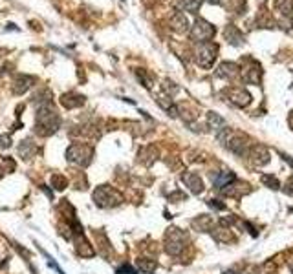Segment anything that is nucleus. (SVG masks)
Wrapping results in <instances>:
<instances>
[{"label": "nucleus", "instance_id": "21", "mask_svg": "<svg viewBox=\"0 0 293 274\" xmlns=\"http://www.w3.org/2000/svg\"><path fill=\"white\" fill-rule=\"evenodd\" d=\"M200 4H202V0H182V2H180L182 9H185V11H191V13H195L196 9L200 7Z\"/></svg>", "mask_w": 293, "mask_h": 274}, {"label": "nucleus", "instance_id": "3", "mask_svg": "<svg viewBox=\"0 0 293 274\" xmlns=\"http://www.w3.org/2000/svg\"><path fill=\"white\" fill-rule=\"evenodd\" d=\"M92 155H94V150H92L88 145H72V147L66 150V159L72 165H77L81 168H85L92 163Z\"/></svg>", "mask_w": 293, "mask_h": 274}, {"label": "nucleus", "instance_id": "22", "mask_svg": "<svg viewBox=\"0 0 293 274\" xmlns=\"http://www.w3.org/2000/svg\"><path fill=\"white\" fill-rule=\"evenodd\" d=\"M226 37H228L233 44H238V42L242 40V35L236 31V28H234V26H229L228 30H226Z\"/></svg>", "mask_w": 293, "mask_h": 274}, {"label": "nucleus", "instance_id": "6", "mask_svg": "<svg viewBox=\"0 0 293 274\" xmlns=\"http://www.w3.org/2000/svg\"><path fill=\"white\" fill-rule=\"evenodd\" d=\"M193 38L198 42H209L213 35H215V26L205 22V20H196V24L193 26Z\"/></svg>", "mask_w": 293, "mask_h": 274}, {"label": "nucleus", "instance_id": "10", "mask_svg": "<svg viewBox=\"0 0 293 274\" xmlns=\"http://www.w3.org/2000/svg\"><path fill=\"white\" fill-rule=\"evenodd\" d=\"M229 99L236 106H248L249 102H251V95L244 88H233L229 91Z\"/></svg>", "mask_w": 293, "mask_h": 274}, {"label": "nucleus", "instance_id": "4", "mask_svg": "<svg viewBox=\"0 0 293 274\" xmlns=\"http://www.w3.org/2000/svg\"><path fill=\"white\" fill-rule=\"evenodd\" d=\"M185 243H187V234L180 229H169L165 234V250L170 256H178L182 254V250L185 249Z\"/></svg>", "mask_w": 293, "mask_h": 274}, {"label": "nucleus", "instance_id": "17", "mask_svg": "<svg viewBox=\"0 0 293 274\" xmlns=\"http://www.w3.org/2000/svg\"><path fill=\"white\" fill-rule=\"evenodd\" d=\"M172 26H174L178 31H185L189 28V22H187V17L183 13H176L174 19H172Z\"/></svg>", "mask_w": 293, "mask_h": 274}, {"label": "nucleus", "instance_id": "24", "mask_svg": "<svg viewBox=\"0 0 293 274\" xmlns=\"http://www.w3.org/2000/svg\"><path fill=\"white\" fill-rule=\"evenodd\" d=\"M116 273L117 274H137V271L132 267V265H127V263H125V265H121V267L117 269Z\"/></svg>", "mask_w": 293, "mask_h": 274}, {"label": "nucleus", "instance_id": "25", "mask_svg": "<svg viewBox=\"0 0 293 274\" xmlns=\"http://www.w3.org/2000/svg\"><path fill=\"white\" fill-rule=\"evenodd\" d=\"M11 147V135H0V148H9Z\"/></svg>", "mask_w": 293, "mask_h": 274}, {"label": "nucleus", "instance_id": "14", "mask_svg": "<svg viewBox=\"0 0 293 274\" xmlns=\"http://www.w3.org/2000/svg\"><path fill=\"white\" fill-rule=\"evenodd\" d=\"M249 155L253 157V161L259 166L266 165L267 161H269V153H267V150L264 147H253V150H251V153H249Z\"/></svg>", "mask_w": 293, "mask_h": 274}, {"label": "nucleus", "instance_id": "13", "mask_svg": "<svg viewBox=\"0 0 293 274\" xmlns=\"http://www.w3.org/2000/svg\"><path fill=\"white\" fill-rule=\"evenodd\" d=\"M32 84H33V77L19 75V77H17V81H15V93L22 95L24 91H28V90L32 88Z\"/></svg>", "mask_w": 293, "mask_h": 274}, {"label": "nucleus", "instance_id": "19", "mask_svg": "<svg viewBox=\"0 0 293 274\" xmlns=\"http://www.w3.org/2000/svg\"><path fill=\"white\" fill-rule=\"evenodd\" d=\"M209 126L213 128V130H224L226 128V121L218 114H209Z\"/></svg>", "mask_w": 293, "mask_h": 274}, {"label": "nucleus", "instance_id": "8", "mask_svg": "<svg viewBox=\"0 0 293 274\" xmlns=\"http://www.w3.org/2000/svg\"><path fill=\"white\" fill-rule=\"evenodd\" d=\"M234 179H236V176H234L231 170H224V172L211 174V181H213V185H215L216 188H224V186H229L234 181Z\"/></svg>", "mask_w": 293, "mask_h": 274}, {"label": "nucleus", "instance_id": "12", "mask_svg": "<svg viewBox=\"0 0 293 274\" xmlns=\"http://www.w3.org/2000/svg\"><path fill=\"white\" fill-rule=\"evenodd\" d=\"M35 152H37V147H35V143H32L30 139H24L19 145V155L22 161H30L33 155H35Z\"/></svg>", "mask_w": 293, "mask_h": 274}, {"label": "nucleus", "instance_id": "15", "mask_svg": "<svg viewBox=\"0 0 293 274\" xmlns=\"http://www.w3.org/2000/svg\"><path fill=\"white\" fill-rule=\"evenodd\" d=\"M137 269L139 271H143V273H152V271H156V260H150V258H139L137 260Z\"/></svg>", "mask_w": 293, "mask_h": 274}, {"label": "nucleus", "instance_id": "26", "mask_svg": "<svg viewBox=\"0 0 293 274\" xmlns=\"http://www.w3.org/2000/svg\"><path fill=\"white\" fill-rule=\"evenodd\" d=\"M209 207H213V209H216V211H224V209H226V205L218 203L216 199H209Z\"/></svg>", "mask_w": 293, "mask_h": 274}, {"label": "nucleus", "instance_id": "7", "mask_svg": "<svg viewBox=\"0 0 293 274\" xmlns=\"http://www.w3.org/2000/svg\"><path fill=\"white\" fill-rule=\"evenodd\" d=\"M182 181L185 183V185H187V188H189L193 194H202V192H203V181H202V178H200L198 174H195V172L183 174Z\"/></svg>", "mask_w": 293, "mask_h": 274}, {"label": "nucleus", "instance_id": "9", "mask_svg": "<svg viewBox=\"0 0 293 274\" xmlns=\"http://www.w3.org/2000/svg\"><path fill=\"white\" fill-rule=\"evenodd\" d=\"M75 252H77V256H81V258H92V256L96 254L94 249H92L90 242L83 236V232L77 234V238H75Z\"/></svg>", "mask_w": 293, "mask_h": 274}, {"label": "nucleus", "instance_id": "16", "mask_svg": "<svg viewBox=\"0 0 293 274\" xmlns=\"http://www.w3.org/2000/svg\"><path fill=\"white\" fill-rule=\"evenodd\" d=\"M50 185L55 188V190H65L68 186V179L63 176V174H53L52 179H50Z\"/></svg>", "mask_w": 293, "mask_h": 274}, {"label": "nucleus", "instance_id": "18", "mask_svg": "<svg viewBox=\"0 0 293 274\" xmlns=\"http://www.w3.org/2000/svg\"><path fill=\"white\" fill-rule=\"evenodd\" d=\"M234 71H236V66H234L233 62H224V64H220V68L216 70V75L218 77H231V75H234Z\"/></svg>", "mask_w": 293, "mask_h": 274}, {"label": "nucleus", "instance_id": "28", "mask_svg": "<svg viewBox=\"0 0 293 274\" xmlns=\"http://www.w3.org/2000/svg\"><path fill=\"white\" fill-rule=\"evenodd\" d=\"M224 274H238V273H233V271H228V273H224Z\"/></svg>", "mask_w": 293, "mask_h": 274}, {"label": "nucleus", "instance_id": "20", "mask_svg": "<svg viewBox=\"0 0 293 274\" xmlns=\"http://www.w3.org/2000/svg\"><path fill=\"white\" fill-rule=\"evenodd\" d=\"M211 223H213V219L209 216H200L198 219L193 221V227H196V229H200V230H209Z\"/></svg>", "mask_w": 293, "mask_h": 274}, {"label": "nucleus", "instance_id": "11", "mask_svg": "<svg viewBox=\"0 0 293 274\" xmlns=\"http://www.w3.org/2000/svg\"><path fill=\"white\" fill-rule=\"evenodd\" d=\"M61 104L68 110L77 108V106H83V104H85V97L77 95V93H65V95L61 97Z\"/></svg>", "mask_w": 293, "mask_h": 274}, {"label": "nucleus", "instance_id": "5", "mask_svg": "<svg viewBox=\"0 0 293 274\" xmlns=\"http://www.w3.org/2000/svg\"><path fill=\"white\" fill-rule=\"evenodd\" d=\"M216 51H218V48L213 42H200L198 50H196V62L200 64L202 68L209 70L213 66V62H215Z\"/></svg>", "mask_w": 293, "mask_h": 274}, {"label": "nucleus", "instance_id": "1", "mask_svg": "<svg viewBox=\"0 0 293 274\" xmlns=\"http://www.w3.org/2000/svg\"><path fill=\"white\" fill-rule=\"evenodd\" d=\"M59 126H61V117L50 104L37 108V115H35V132H37V135L48 137V135L55 134Z\"/></svg>", "mask_w": 293, "mask_h": 274}, {"label": "nucleus", "instance_id": "2", "mask_svg": "<svg viewBox=\"0 0 293 274\" xmlns=\"http://www.w3.org/2000/svg\"><path fill=\"white\" fill-rule=\"evenodd\" d=\"M94 203L101 209H112L123 203V196L110 185H99L94 190Z\"/></svg>", "mask_w": 293, "mask_h": 274}, {"label": "nucleus", "instance_id": "23", "mask_svg": "<svg viewBox=\"0 0 293 274\" xmlns=\"http://www.w3.org/2000/svg\"><path fill=\"white\" fill-rule=\"evenodd\" d=\"M262 183H264V185H267L269 188H275V190H277V188L280 186L279 179L273 178V176H262Z\"/></svg>", "mask_w": 293, "mask_h": 274}, {"label": "nucleus", "instance_id": "27", "mask_svg": "<svg viewBox=\"0 0 293 274\" xmlns=\"http://www.w3.org/2000/svg\"><path fill=\"white\" fill-rule=\"evenodd\" d=\"M207 2H211V4H220L222 0H207Z\"/></svg>", "mask_w": 293, "mask_h": 274}]
</instances>
